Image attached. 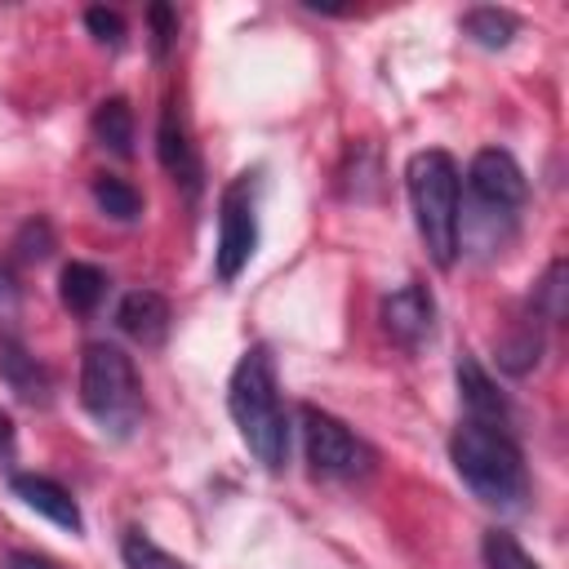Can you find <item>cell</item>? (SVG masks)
<instances>
[{
  "instance_id": "cell-1",
  "label": "cell",
  "mask_w": 569,
  "mask_h": 569,
  "mask_svg": "<svg viewBox=\"0 0 569 569\" xmlns=\"http://www.w3.org/2000/svg\"><path fill=\"white\" fill-rule=\"evenodd\" d=\"M227 409L244 440V449L267 467L280 471L289 462V413L276 382V360L267 347H249L227 382Z\"/></svg>"
},
{
  "instance_id": "cell-2",
  "label": "cell",
  "mask_w": 569,
  "mask_h": 569,
  "mask_svg": "<svg viewBox=\"0 0 569 569\" xmlns=\"http://www.w3.org/2000/svg\"><path fill=\"white\" fill-rule=\"evenodd\" d=\"M405 187H409L413 227H418L431 262L453 267L458 249H462V173H458V160L440 147L413 151L405 164Z\"/></svg>"
},
{
  "instance_id": "cell-3",
  "label": "cell",
  "mask_w": 569,
  "mask_h": 569,
  "mask_svg": "<svg viewBox=\"0 0 569 569\" xmlns=\"http://www.w3.org/2000/svg\"><path fill=\"white\" fill-rule=\"evenodd\" d=\"M449 458H453V471L462 476V485L485 507H498V511H520L525 507L529 467H525V453L511 440V431L462 418L449 436Z\"/></svg>"
},
{
  "instance_id": "cell-4",
  "label": "cell",
  "mask_w": 569,
  "mask_h": 569,
  "mask_svg": "<svg viewBox=\"0 0 569 569\" xmlns=\"http://www.w3.org/2000/svg\"><path fill=\"white\" fill-rule=\"evenodd\" d=\"M467 236L485 249V253H498L516 222H520V209L529 200V178L525 169L516 164L511 151L502 147H480L467 164Z\"/></svg>"
},
{
  "instance_id": "cell-5",
  "label": "cell",
  "mask_w": 569,
  "mask_h": 569,
  "mask_svg": "<svg viewBox=\"0 0 569 569\" xmlns=\"http://www.w3.org/2000/svg\"><path fill=\"white\" fill-rule=\"evenodd\" d=\"M80 405L102 436L124 440L142 422V378L116 342H89L80 356Z\"/></svg>"
},
{
  "instance_id": "cell-6",
  "label": "cell",
  "mask_w": 569,
  "mask_h": 569,
  "mask_svg": "<svg viewBox=\"0 0 569 569\" xmlns=\"http://www.w3.org/2000/svg\"><path fill=\"white\" fill-rule=\"evenodd\" d=\"M298 422H302V449H307V462H311L316 476H325V480H360V476H369L373 449L342 418H333L320 405H302Z\"/></svg>"
},
{
  "instance_id": "cell-7",
  "label": "cell",
  "mask_w": 569,
  "mask_h": 569,
  "mask_svg": "<svg viewBox=\"0 0 569 569\" xmlns=\"http://www.w3.org/2000/svg\"><path fill=\"white\" fill-rule=\"evenodd\" d=\"M258 249V200H253V173H240L222 187L218 196V249H213V271L222 284L240 280Z\"/></svg>"
},
{
  "instance_id": "cell-8",
  "label": "cell",
  "mask_w": 569,
  "mask_h": 569,
  "mask_svg": "<svg viewBox=\"0 0 569 569\" xmlns=\"http://www.w3.org/2000/svg\"><path fill=\"white\" fill-rule=\"evenodd\" d=\"M378 320H382V329H387V338H391L396 347L418 351V347L431 342V333H436V298H431L427 284L409 280V284H400V289H391V293L382 298Z\"/></svg>"
},
{
  "instance_id": "cell-9",
  "label": "cell",
  "mask_w": 569,
  "mask_h": 569,
  "mask_svg": "<svg viewBox=\"0 0 569 569\" xmlns=\"http://www.w3.org/2000/svg\"><path fill=\"white\" fill-rule=\"evenodd\" d=\"M9 493H13L22 507H31L36 516L53 520L58 529H67V533H84L80 502H76L71 489L58 485L53 476H40V471H13V476H9Z\"/></svg>"
},
{
  "instance_id": "cell-10",
  "label": "cell",
  "mask_w": 569,
  "mask_h": 569,
  "mask_svg": "<svg viewBox=\"0 0 569 569\" xmlns=\"http://www.w3.org/2000/svg\"><path fill=\"white\" fill-rule=\"evenodd\" d=\"M453 382H458V400H462V409H467L471 422L511 431V405H507V396L498 391V382L480 369L476 356L462 351V356L453 360Z\"/></svg>"
},
{
  "instance_id": "cell-11",
  "label": "cell",
  "mask_w": 569,
  "mask_h": 569,
  "mask_svg": "<svg viewBox=\"0 0 569 569\" xmlns=\"http://www.w3.org/2000/svg\"><path fill=\"white\" fill-rule=\"evenodd\" d=\"M169 320H173L169 298L156 293V289H129V293L120 298V307H116L120 333H129V338L142 342V347H160L164 333H169Z\"/></svg>"
},
{
  "instance_id": "cell-12",
  "label": "cell",
  "mask_w": 569,
  "mask_h": 569,
  "mask_svg": "<svg viewBox=\"0 0 569 569\" xmlns=\"http://www.w3.org/2000/svg\"><path fill=\"white\" fill-rule=\"evenodd\" d=\"M156 156H160V164H164V173H169L173 182H182L191 196L200 191V156H196V147H191V138H187V124H182V116H178L173 102H169L164 116H160Z\"/></svg>"
},
{
  "instance_id": "cell-13",
  "label": "cell",
  "mask_w": 569,
  "mask_h": 569,
  "mask_svg": "<svg viewBox=\"0 0 569 569\" xmlns=\"http://www.w3.org/2000/svg\"><path fill=\"white\" fill-rule=\"evenodd\" d=\"M0 378L22 405H49V373L44 365L9 333H0Z\"/></svg>"
},
{
  "instance_id": "cell-14",
  "label": "cell",
  "mask_w": 569,
  "mask_h": 569,
  "mask_svg": "<svg viewBox=\"0 0 569 569\" xmlns=\"http://www.w3.org/2000/svg\"><path fill=\"white\" fill-rule=\"evenodd\" d=\"M102 293H107V271H102V267H93V262H67V267H62V276H58V298H62V307H67L71 316L98 311Z\"/></svg>"
},
{
  "instance_id": "cell-15",
  "label": "cell",
  "mask_w": 569,
  "mask_h": 569,
  "mask_svg": "<svg viewBox=\"0 0 569 569\" xmlns=\"http://www.w3.org/2000/svg\"><path fill=\"white\" fill-rule=\"evenodd\" d=\"M93 138L111 156H133V107L124 98H102L93 111Z\"/></svg>"
},
{
  "instance_id": "cell-16",
  "label": "cell",
  "mask_w": 569,
  "mask_h": 569,
  "mask_svg": "<svg viewBox=\"0 0 569 569\" xmlns=\"http://www.w3.org/2000/svg\"><path fill=\"white\" fill-rule=\"evenodd\" d=\"M462 31H467V40H476L480 49H507L511 36L520 31V22H516V13H507V9L480 4V9H467V13H462Z\"/></svg>"
},
{
  "instance_id": "cell-17",
  "label": "cell",
  "mask_w": 569,
  "mask_h": 569,
  "mask_svg": "<svg viewBox=\"0 0 569 569\" xmlns=\"http://www.w3.org/2000/svg\"><path fill=\"white\" fill-rule=\"evenodd\" d=\"M538 356H542V329H538L533 316H529L525 325H516V329L498 342V365H502L507 373H529V369L538 365Z\"/></svg>"
},
{
  "instance_id": "cell-18",
  "label": "cell",
  "mask_w": 569,
  "mask_h": 569,
  "mask_svg": "<svg viewBox=\"0 0 569 569\" xmlns=\"http://www.w3.org/2000/svg\"><path fill=\"white\" fill-rule=\"evenodd\" d=\"M120 560H124V569H191L187 560H178V556H169L151 533H142V529H129L124 538H120Z\"/></svg>"
},
{
  "instance_id": "cell-19",
  "label": "cell",
  "mask_w": 569,
  "mask_h": 569,
  "mask_svg": "<svg viewBox=\"0 0 569 569\" xmlns=\"http://www.w3.org/2000/svg\"><path fill=\"white\" fill-rule=\"evenodd\" d=\"M93 204H98L107 218H116V222H133V218L142 213V196H138V187H129L124 178H98V182H93Z\"/></svg>"
},
{
  "instance_id": "cell-20",
  "label": "cell",
  "mask_w": 569,
  "mask_h": 569,
  "mask_svg": "<svg viewBox=\"0 0 569 569\" xmlns=\"http://www.w3.org/2000/svg\"><path fill=\"white\" fill-rule=\"evenodd\" d=\"M480 556H485V569H542V565L516 542V533H507V529H485Z\"/></svg>"
},
{
  "instance_id": "cell-21",
  "label": "cell",
  "mask_w": 569,
  "mask_h": 569,
  "mask_svg": "<svg viewBox=\"0 0 569 569\" xmlns=\"http://www.w3.org/2000/svg\"><path fill=\"white\" fill-rule=\"evenodd\" d=\"M529 316H533V320H560V316H565V258H556V262L542 271V280L533 284V293H529Z\"/></svg>"
},
{
  "instance_id": "cell-22",
  "label": "cell",
  "mask_w": 569,
  "mask_h": 569,
  "mask_svg": "<svg viewBox=\"0 0 569 569\" xmlns=\"http://www.w3.org/2000/svg\"><path fill=\"white\" fill-rule=\"evenodd\" d=\"M49 249H53V227L44 218L22 222V231L13 240V258L18 262H40V258H49Z\"/></svg>"
},
{
  "instance_id": "cell-23",
  "label": "cell",
  "mask_w": 569,
  "mask_h": 569,
  "mask_svg": "<svg viewBox=\"0 0 569 569\" xmlns=\"http://www.w3.org/2000/svg\"><path fill=\"white\" fill-rule=\"evenodd\" d=\"M84 31H89L98 44H107V49H120V44H124V18H120L116 9H102V4L84 9Z\"/></svg>"
},
{
  "instance_id": "cell-24",
  "label": "cell",
  "mask_w": 569,
  "mask_h": 569,
  "mask_svg": "<svg viewBox=\"0 0 569 569\" xmlns=\"http://www.w3.org/2000/svg\"><path fill=\"white\" fill-rule=\"evenodd\" d=\"M147 22H151V53L164 58L173 49V40H178V13L169 4H151L147 9Z\"/></svg>"
},
{
  "instance_id": "cell-25",
  "label": "cell",
  "mask_w": 569,
  "mask_h": 569,
  "mask_svg": "<svg viewBox=\"0 0 569 569\" xmlns=\"http://www.w3.org/2000/svg\"><path fill=\"white\" fill-rule=\"evenodd\" d=\"M4 569H62L58 560L40 556V551H9L4 556Z\"/></svg>"
},
{
  "instance_id": "cell-26",
  "label": "cell",
  "mask_w": 569,
  "mask_h": 569,
  "mask_svg": "<svg viewBox=\"0 0 569 569\" xmlns=\"http://www.w3.org/2000/svg\"><path fill=\"white\" fill-rule=\"evenodd\" d=\"M18 302V276L9 262H0V307H13Z\"/></svg>"
},
{
  "instance_id": "cell-27",
  "label": "cell",
  "mask_w": 569,
  "mask_h": 569,
  "mask_svg": "<svg viewBox=\"0 0 569 569\" xmlns=\"http://www.w3.org/2000/svg\"><path fill=\"white\" fill-rule=\"evenodd\" d=\"M13 453V418L0 409V462Z\"/></svg>"
}]
</instances>
